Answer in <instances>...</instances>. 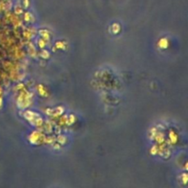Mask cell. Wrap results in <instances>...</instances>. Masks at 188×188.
<instances>
[{
  "instance_id": "6da1fadb",
  "label": "cell",
  "mask_w": 188,
  "mask_h": 188,
  "mask_svg": "<svg viewBox=\"0 0 188 188\" xmlns=\"http://www.w3.org/2000/svg\"><path fill=\"white\" fill-rule=\"evenodd\" d=\"M186 169H187V170H188V163H186Z\"/></svg>"
}]
</instances>
